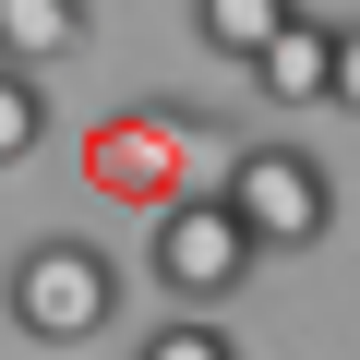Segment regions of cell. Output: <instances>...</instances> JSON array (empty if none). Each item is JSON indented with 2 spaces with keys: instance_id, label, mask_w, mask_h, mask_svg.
Segmentation results:
<instances>
[{
  "instance_id": "6da1fadb",
  "label": "cell",
  "mask_w": 360,
  "mask_h": 360,
  "mask_svg": "<svg viewBox=\"0 0 360 360\" xmlns=\"http://www.w3.org/2000/svg\"><path fill=\"white\" fill-rule=\"evenodd\" d=\"M0 312H13V336H37V348H96L120 324V264L96 240L49 229V240H25L13 264H0Z\"/></svg>"
},
{
  "instance_id": "7a4b0ae2",
  "label": "cell",
  "mask_w": 360,
  "mask_h": 360,
  "mask_svg": "<svg viewBox=\"0 0 360 360\" xmlns=\"http://www.w3.org/2000/svg\"><path fill=\"white\" fill-rule=\"evenodd\" d=\"M144 276H156L168 312H217V300H240L264 276V240L229 217V193L205 180V193H180L168 217H144Z\"/></svg>"
},
{
  "instance_id": "3957f363",
  "label": "cell",
  "mask_w": 360,
  "mask_h": 360,
  "mask_svg": "<svg viewBox=\"0 0 360 360\" xmlns=\"http://www.w3.org/2000/svg\"><path fill=\"white\" fill-rule=\"evenodd\" d=\"M217 193H229V217L264 240V264H276V252H312V240L336 229V168H324L312 144H240Z\"/></svg>"
},
{
  "instance_id": "277c9868",
  "label": "cell",
  "mask_w": 360,
  "mask_h": 360,
  "mask_svg": "<svg viewBox=\"0 0 360 360\" xmlns=\"http://www.w3.org/2000/svg\"><path fill=\"white\" fill-rule=\"evenodd\" d=\"M84 180L108 205H132V217H168L180 193H205V180H193V120H180V108H108L84 132Z\"/></svg>"
},
{
  "instance_id": "5b68a950",
  "label": "cell",
  "mask_w": 360,
  "mask_h": 360,
  "mask_svg": "<svg viewBox=\"0 0 360 360\" xmlns=\"http://www.w3.org/2000/svg\"><path fill=\"white\" fill-rule=\"evenodd\" d=\"M252 96H264V108H324V96H336V25H324V13H288V25L252 49Z\"/></svg>"
},
{
  "instance_id": "8992f818",
  "label": "cell",
  "mask_w": 360,
  "mask_h": 360,
  "mask_svg": "<svg viewBox=\"0 0 360 360\" xmlns=\"http://www.w3.org/2000/svg\"><path fill=\"white\" fill-rule=\"evenodd\" d=\"M96 37V0H0V60L13 72H60Z\"/></svg>"
},
{
  "instance_id": "52a82bcc",
  "label": "cell",
  "mask_w": 360,
  "mask_h": 360,
  "mask_svg": "<svg viewBox=\"0 0 360 360\" xmlns=\"http://www.w3.org/2000/svg\"><path fill=\"white\" fill-rule=\"evenodd\" d=\"M288 13H300V0H193V37H205L217 60H240V72H252V49H264Z\"/></svg>"
},
{
  "instance_id": "ba28073f",
  "label": "cell",
  "mask_w": 360,
  "mask_h": 360,
  "mask_svg": "<svg viewBox=\"0 0 360 360\" xmlns=\"http://www.w3.org/2000/svg\"><path fill=\"white\" fill-rule=\"evenodd\" d=\"M37 144H49V84L0 60V168H25Z\"/></svg>"
},
{
  "instance_id": "9c48e42d",
  "label": "cell",
  "mask_w": 360,
  "mask_h": 360,
  "mask_svg": "<svg viewBox=\"0 0 360 360\" xmlns=\"http://www.w3.org/2000/svg\"><path fill=\"white\" fill-rule=\"evenodd\" d=\"M132 360H240V336H229L217 312H168V324H144Z\"/></svg>"
},
{
  "instance_id": "30bf717a",
  "label": "cell",
  "mask_w": 360,
  "mask_h": 360,
  "mask_svg": "<svg viewBox=\"0 0 360 360\" xmlns=\"http://www.w3.org/2000/svg\"><path fill=\"white\" fill-rule=\"evenodd\" d=\"M324 108H348V120H360V13L336 25V96H324Z\"/></svg>"
}]
</instances>
